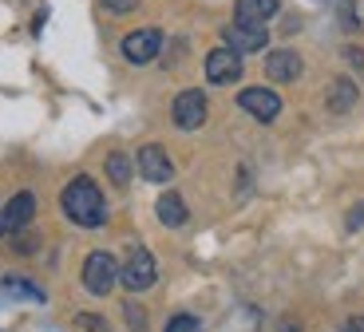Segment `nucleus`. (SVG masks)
<instances>
[{"label": "nucleus", "mask_w": 364, "mask_h": 332, "mask_svg": "<svg viewBox=\"0 0 364 332\" xmlns=\"http://www.w3.org/2000/svg\"><path fill=\"white\" fill-rule=\"evenodd\" d=\"M60 206H64V214L72 218L75 225H83V230H95V225L107 222V202H103L95 178H87V174H75V178L68 182L64 194H60Z\"/></svg>", "instance_id": "obj_1"}, {"label": "nucleus", "mask_w": 364, "mask_h": 332, "mask_svg": "<svg viewBox=\"0 0 364 332\" xmlns=\"http://www.w3.org/2000/svg\"><path fill=\"white\" fill-rule=\"evenodd\" d=\"M155 277H159V265H155V257H151V250H146V245H131L127 261L119 265V281H123L131 293H143V289L155 285Z\"/></svg>", "instance_id": "obj_2"}, {"label": "nucleus", "mask_w": 364, "mask_h": 332, "mask_svg": "<svg viewBox=\"0 0 364 332\" xmlns=\"http://www.w3.org/2000/svg\"><path fill=\"white\" fill-rule=\"evenodd\" d=\"M115 281H119V261L103 250L87 253V261H83V289L95 296H107L115 289Z\"/></svg>", "instance_id": "obj_3"}, {"label": "nucleus", "mask_w": 364, "mask_h": 332, "mask_svg": "<svg viewBox=\"0 0 364 332\" xmlns=\"http://www.w3.org/2000/svg\"><path fill=\"white\" fill-rule=\"evenodd\" d=\"M171 115H174V127H178V131H198V127L206 123V95H202L198 87L178 91Z\"/></svg>", "instance_id": "obj_4"}, {"label": "nucleus", "mask_w": 364, "mask_h": 332, "mask_svg": "<svg viewBox=\"0 0 364 332\" xmlns=\"http://www.w3.org/2000/svg\"><path fill=\"white\" fill-rule=\"evenodd\" d=\"M206 80L218 83V87H226V83H237L242 80V52H234V48H214V52L206 55Z\"/></svg>", "instance_id": "obj_5"}, {"label": "nucleus", "mask_w": 364, "mask_h": 332, "mask_svg": "<svg viewBox=\"0 0 364 332\" xmlns=\"http://www.w3.org/2000/svg\"><path fill=\"white\" fill-rule=\"evenodd\" d=\"M237 107L250 111L257 123H273V119L282 115V95L269 91V87H246L242 95H237Z\"/></svg>", "instance_id": "obj_6"}, {"label": "nucleus", "mask_w": 364, "mask_h": 332, "mask_svg": "<svg viewBox=\"0 0 364 332\" xmlns=\"http://www.w3.org/2000/svg\"><path fill=\"white\" fill-rule=\"evenodd\" d=\"M163 52V32L159 28H139L131 36H123V60L127 63H151Z\"/></svg>", "instance_id": "obj_7"}, {"label": "nucleus", "mask_w": 364, "mask_h": 332, "mask_svg": "<svg viewBox=\"0 0 364 332\" xmlns=\"http://www.w3.org/2000/svg\"><path fill=\"white\" fill-rule=\"evenodd\" d=\"M139 174H143L146 182H155V186H166V182L174 178V166H171V159H166V151L159 143L139 146Z\"/></svg>", "instance_id": "obj_8"}, {"label": "nucleus", "mask_w": 364, "mask_h": 332, "mask_svg": "<svg viewBox=\"0 0 364 332\" xmlns=\"http://www.w3.org/2000/svg\"><path fill=\"white\" fill-rule=\"evenodd\" d=\"M301 72H305V63H301V55L293 48H277V52L265 55V75L273 83H293Z\"/></svg>", "instance_id": "obj_9"}, {"label": "nucleus", "mask_w": 364, "mask_h": 332, "mask_svg": "<svg viewBox=\"0 0 364 332\" xmlns=\"http://www.w3.org/2000/svg\"><path fill=\"white\" fill-rule=\"evenodd\" d=\"M222 40H226V48H234V52H262L265 44H269V36H265V28H250V24H226L222 28Z\"/></svg>", "instance_id": "obj_10"}, {"label": "nucleus", "mask_w": 364, "mask_h": 332, "mask_svg": "<svg viewBox=\"0 0 364 332\" xmlns=\"http://www.w3.org/2000/svg\"><path fill=\"white\" fill-rule=\"evenodd\" d=\"M277 9H282L277 0H237V4H234V20H237V24H250V28H265Z\"/></svg>", "instance_id": "obj_11"}, {"label": "nucleus", "mask_w": 364, "mask_h": 332, "mask_svg": "<svg viewBox=\"0 0 364 332\" xmlns=\"http://www.w3.org/2000/svg\"><path fill=\"white\" fill-rule=\"evenodd\" d=\"M356 99H360V87H356V83L348 80V75H341V80H333V83H328L325 107H328V115H348Z\"/></svg>", "instance_id": "obj_12"}, {"label": "nucleus", "mask_w": 364, "mask_h": 332, "mask_svg": "<svg viewBox=\"0 0 364 332\" xmlns=\"http://www.w3.org/2000/svg\"><path fill=\"white\" fill-rule=\"evenodd\" d=\"M32 214H36V198L28 194V190H20V194H12L9 206H4V225H9L12 234H20L32 222Z\"/></svg>", "instance_id": "obj_13"}, {"label": "nucleus", "mask_w": 364, "mask_h": 332, "mask_svg": "<svg viewBox=\"0 0 364 332\" xmlns=\"http://www.w3.org/2000/svg\"><path fill=\"white\" fill-rule=\"evenodd\" d=\"M155 214H159V222H163V225L178 230V225L186 222V202H182L178 194H163V198H159V206H155Z\"/></svg>", "instance_id": "obj_14"}, {"label": "nucleus", "mask_w": 364, "mask_h": 332, "mask_svg": "<svg viewBox=\"0 0 364 332\" xmlns=\"http://www.w3.org/2000/svg\"><path fill=\"white\" fill-rule=\"evenodd\" d=\"M107 178L115 182V186H127V182H131V159L123 151H111L107 154Z\"/></svg>", "instance_id": "obj_15"}, {"label": "nucleus", "mask_w": 364, "mask_h": 332, "mask_svg": "<svg viewBox=\"0 0 364 332\" xmlns=\"http://www.w3.org/2000/svg\"><path fill=\"white\" fill-rule=\"evenodd\" d=\"M4 289H9V293H20V296H32V301H44V289L28 285V281H20V277H4Z\"/></svg>", "instance_id": "obj_16"}, {"label": "nucleus", "mask_w": 364, "mask_h": 332, "mask_svg": "<svg viewBox=\"0 0 364 332\" xmlns=\"http://www.w3.org/2000/svg\"><path fill=\"white\" fill-rule=\"evenodd\" d=\"M75 328H80V332H111L103 316H91V313H80V316H75Z\"/></svg>", "instance_id": "obj_17"}, {"label": "nucleus", "mask_w": 364, "mask_h": 332, "mask_svg": "<svg viewBox=\"0 0 364 332\" xmlns=\"http://www.w3.org/2000/svg\"><path fill=\"white\" fill-rule=\"evenodd\" d=\"M166 332H198V321H194V316H174V321L166 324Z\"/></svg>", "instance_id": "obj_18"}, {"label": "nucleus", "mask_w": 364, "mask_h": 332, "mask_svg": "<svg viewBox=\"0 0 364 332\" xmlns=\"http://www.w3.org/2000/svg\"><path fill=\"white\" fill-rule=\"evenodd\" d=\"M107 12H135L139 9V0H100Z\"/></svg>", "instance_id": "obj_19"}, {"label": "nucleus", "mask_w": 364, "mask_h": 332, "mask_svg": "<svg viewBox=\"0 0 364 332\" xmlns=\"http://www.w3.org/2000/svg\"><path fill=\"white\" fill-rule=\"evenodd\" d=\"M341 24H345L348 32H356V24H360V20L353 16V0H341Z\"/></svg>", "instance_id": "obj_20"}, {"label": "nucleus", "mask_w": 364, "mask_h": 332, "mask_svg": "<svg viewBox=\"0 0 364 332\" xmlns=\"http://www.w3.org/2000/svg\"><path fill=\"white\" fill-rule=\"evenodd\" d=\"M348 230H364V202H356V206L348 210Z\"/></svg>", "instance_id": "obj_21"}, {"label": "nucleus", "mask_w": 364, "mask_h": 332, "mask_svg": "<svg viewBox=\"0 0 364 332\" xmlns=\"http://www.w3.org/2000/svg\"><path fill=\"white\" fill-rule=\"evenodd\" d=\"M127 321L135 332H146V321H143V313H139V305H127Z\"/></svg>", "instance_id": "obj_22"}, {"label": "nucleus", "mask_w": 364, "mask_h": 332, "mask_svg": "<svg viewBox=\"0 0 364 332\" xmlns=\"http://www.w3.org/2000/svg\"><path fill=\"white\" fill-rule=\"evenodd\" d=\"M345 60H348V63L356 68V72L364 75V52H360V48H345Z\"/></svg>", "instance_id": "obj_23"}, {"label": "nucleus", "mask_w": 364, "mask_h": 332, "mask_svg": "<svg viewBox=\"0 0 364 332\" xmlns=\"http://www.w3.org/2000/svg\"><path fill=\"white\" fill-rule=\"evenodd\" d=\"M16 253H36V237L20 234V237H16Z\"/></svg>", "instance_id": "obj_24"}, {"label": "nucleus", "mask_w": 364, "mask_h": 332, "mask_svg": "<svg viewBox=\"0 0 364 332\" xmlns=\"http://www.w3.org/2000/svg\"><path fill=\"white\" fill-rule=\"evenodd\" d=\"M345 332H364V316H353V321L345 324Z\"/></svg>", "instance_id": "obj_25"}, {"label": "nucleus", "mask_w": 364, "mask_h": 332, "mask_svg": "<svg viewBox=\"0 0 364 332\" xmlns=\"http://www.w3.org/2000/svg\"><path fill=\"white\" fill-rule=\"evenodd\" d=\"M4 230H9V225H4V210H0V234H4Z\"/></svg>", "instance_id": "obj_26"}]
</instances>
